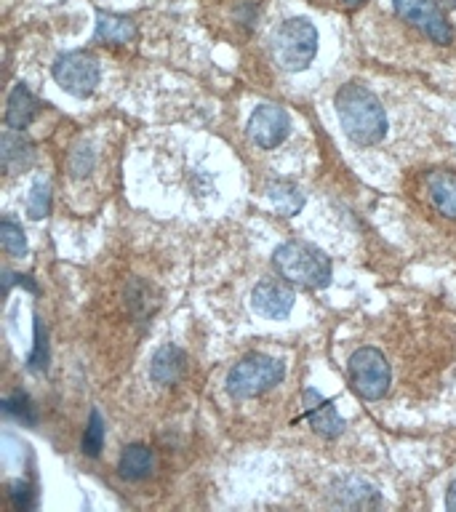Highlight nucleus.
Here are the masks:
<instances>
[{
    "label": "nucleus",
    "instance_id": "obj_1",
    "mask_svg": "<svg viewBox=\"0 0 456 512\" xmlns=\"http://www.w3.org/2000/svg\"><path fill=\"white\" fill-rule=\"evenodd\" d=\"M336 112L344 134L358 147L379 144L387 136V115L379 96L363 83H347L336 91Z\"/></svg>",
    "mask_w": 456,
    "mask_h": 512
},
{
    "label": "nucleus",
    "instance_id": "obj_2",
    "mask_svg": "<svg viewBox=\"0 0 456 512\" xmlns=\"http://www.w3.org/2000/svg\"><path fill=\"white\" fill-rule=\"evenodd\" d=\"M272 264L280 278L288 280L291 286L318 291L331 283V259L312 243H299V240L283 243L275 248Z\"/></svg>",
    "mask_w": 456,
    "mask_h": 512
},
{
    "label": "nucleus",
    "instance_id": "obj_3",
    "mask_svg": "<svg viewBox=\"0 0 456 512\" xmlns=\"http://www.w3.org/2000/svg\"><path fill=\"white\" fill-rule=\"evenodd\" d=\"M283 376H286L283 360L262 355V352H254V355H246V358L238 360L230 368V374H227V392L238 400L256 398V395H264L275 384L283 382Z\"/></svg>",
    "mask_w": 456,
    "mask_h": 512
},
{
    "label": "nucleus",
    "instance_id": "obj_4",
    "mask_svg": "<svg viewBox=\"0 0 456 512\" xmlns=\"http://www.w3.org/2000/svg\"><path fill=\"white\" fill-rule=\"evenodd\" d=\"M318 54V30L307 19H288L272 38V56L286 72H302Z\"/></svg>",
    "mask_w": 456,
    "mask_h": 512
},
{
    "label": "nucleus",
    "instance_id": "obj_5",
    "mask_svg": "<svg viewBox=\"0 0 456 512\" xmlns=\"http://www.w3.org/2000/svg\"><path fill=\"white\" fill-rule=\"evenodd\" d=\"M347 374H350L352 390L363 400H382L390 390V363L376 347H360L352 352L347 360Z\"/></svg>",
    "mask_w": 456,
    "mask_h": 512
},
{
    "label": "nucleus",
    "instance_id": "obj_6",
    "mask_svg": "<svg viewBox=\"0 0 456 512\" xmlns=\"http://www.w3.org/2000/svg\"><path fill=\"white\" fill-rule=\"evenodd\" d=\"M51 75L59 86L67 91V94L78 96V99H86L96 91L99 86V62L94 59V54L88 51H67V54L56 56L54 67H51Z\"/></svg>",
    "mask_w": 456,
    "mask_h": 512
},
{
    "label": "nucleus",
    "instance_id": "obj_7",
    "mask_svg": "<svg viewBox=\"0 0 456 512\" xmlns=\"http://www.w3.org/2000/svg\"><path fill=\"white\" fill-rule=\"evenodd\" d=\"M395 11L403 22L414 24L416 30L424 32L432 43L448 46L454 40V27L438 6V0H392Z\"/></svg>",
    "mask_w": 456,
    "mask_h": 512
},
{
    "label": "nucleus",
    "instance_id": "obj_8",
    "mask_svg": "<svg viewBox=\"0 0 456 512\" xmlns=\"http://www.w3.org/2000/svg\"><path fill=\"white\" fill-rule=\"evenodd\" d=\"M288 131H291V118L278 104H262L248 118V136L262 150H275L278 144L286 142Z\"/></svg>",
    "mask_w": 456,
    "mask_h": 512
},
{
    "label": "nucleus",
    "instance_id": "obj_9",
    "mask_svg": "<svg viewBox=\"0 0 456 512\" xmlns=\"http://www.w3.org/2000/svg\"><path fill=\"white\" fill-rule=\"evenodd\" d=\"M294 299V288L288 286V280L264 278L259 280L254 291H251V304H254V310L270 320L286 318L288 312L294 310Z\"/></svg>",
    "mask_w": 456,
    "mask_h": 512
},
{
    "label": "nucleus",
    "instance_id": "obj_10",
    "mask_svg": "<svg viewBox=\"0 0 456 512\" xmlns=\"http://www.w3.org/2000/svg\"><path fill=\"white\" fill-rule=\"evenodd\" d=\"M302 403H304V416H307V422L315 432H318L320 438H339L344 432V419L339 416L336 406L328 398H323L318 390H307L302 392Z\"/></svg>",
    "mask_w": 456,
    "mask_h": 512
},
{
    "label": "nucleus",
    "instance_id": "obj_11",
    "mask_svg": "<svg viewBox=\"0 0 456 512\" xmlns=\"http://www.w3.org/2000/svg\"><path fill=\"white\" fill-rule=\"evenodd\" d=\"M136 35H139V30H136L134 19L123 14H110V11L96 14L94 43H99V46H128V43H134Z\"/></svg>",
    "mask_w": 456,
    "mask_h": 512
},
{
    "label": "nucleus",
    "instance_id": "obj_12",
    "mask_svg": "<svg viewBox=\"0 0 456 512\" xmlns=\"http://www.w3.org/2000/svg\"><path fill=\"white\" fill-rule=\"evenodd\" d=\"M334 504L339 507H350V510H366V507H379L382 496L371 483L360 478H342L331 486Z\"/></svg>",
    "mask_w": 456,
    "mask_h": 512
},
{
    "label": "nucleus",
    "instance_id": "obj_13",
    "mask_svg": "<svg viewBox=\"0 0 456 512\" xmlns=\"http://www.w3.org/2000/svg\"><path fill=\"white\" fill-rule=\"evenodd\" d=\"M184 368H187V355L176 344H163L150 360L152 382L160 384V387H171V384L179 382Z\"/></svg>",
    "mask_w": 456,
    "mask_h": 512
},
{
    "label": "nucleus",
    "instance_id": "obj_14",
    "mask_svg": "<svg viewBox=\"0 0 456 512\" xmlns=\"http://www.w3.org/2000/svg\"><path fill=\"white\" fill-rule=\"evenodd\" d=\"M40 102L32 96V91L24 83H16L14 91L8 94L6 104V126L14 131H24L32 120L38 118Z\"/></svg>",
    "mask_w": 456,
    "mask_h": 512
},
{
    "label": "nucleus",
    "instance_id": "obj_15",
    "mask_svg": "<svg viewBox=\"0 0 456 512\" xmlns=\"http://www.w3.org/2000/svg\"><path fill=\"white\" fill-rule=\"evenodd\" d=\"M32 158H35V150H32V142L22 131H14L8 128L3 139H0V160H3V171L6 174H16V171H24L30 166Z\"/></svg>",
    "mask_w": 456,
    "mask_h": 512
},
{
    "label": "nucleus",
    "instance_id": "obj_16",
    "mask_svg": "<svg viewBox=\"0 0 456 512\" xmlns=\"http://www.w3.org/2000/svg\"><path fill=\"white\" fill-rule=\"evenodd\" d=\"M427 195L438 214L456 219V171H432L427 176Z\"/></svg>",
    "mask_w": 456,
    "mask_h": 512
},
{
    "label": "nucleus",
    "instance_id": "obj_17",
    "mask_svg": "<svg viewBox=\"0 0 456 512\" xmlns=\"http://www.w3.org/2000/svg\"><path fill=\"white\" fill-rule=\"evenodd\" d=\"M152 467H155V454L144 443H131V446H126L118 459V472L126 480H144L152 472Z\"/></svg>",
    "mask_w": 456,
    "mask_h": 512
},
{
    "label": "nucleus",
    "instance_id": "obj_18",
    "mask_svg": "<svg viewBox=\"0 0 456 512\" xmlns=\"http://www.w3.org/2000/svg\"><path fill=\"white\" fill-rule=\"evenodd\" d=\"M267 198H270V203L275 206V211L283 216L299 214L304 206L302 190H299L294 182H286V179H278V182L267 184Z\"/></svg>",
    "mask_w": 456,
    "mask_h": 512
},
{
    "label": "nucleus",
    "instance_id": "obj_19",
    "mask_svg": "<svg viewBox=\"0 0 456 512\" xmlns=\"http://www.w3.org/2000/svg\"><path fill=\"white\" fill-rule=\"evenodd\" d=\"M104 432H107V427H104V419L99 411H91V416H88V424H86V432H83V443H80V448H83V454L86 456H99L102 454L104 448Z\"/></svg>",
    "mask_w": 456,
    "mask_h": 512
},
{
    "label": "nucleus",
    "instance_id": "obj_20",
    "mask_svg": "<svg viewBox=\"0 0 456 512\" xmlns=\"http://www.w3.org/2000/svg\"><path fill=\"white\" fill-rule=\"evenodd\" d=\"M3 411H6L8 416H14L16 422L38 424V411L32 406V400L27 398V392L22 390H16L14 395H8V398L3 400Z\"/></svg>",
    "mask_w": 456,
    "mask_h": 512
},
{
    "label": "nucleus",
    "instance_id": "obj_21",
    "mask_svg": "<svg viewBox=\"0 0 456 512\" xmlns=\"http://www.w3.org/2000/svg\"><path fill=\"white\" fill-rule=\"evenodd\" d=\"M0 243H3L8 256L27 254V238H24V230L19 227V224L11 222V219H3V222H0Z\"/></svg>",
    "mask_w": 456,
    "mask_h": 512
},
{
    "label": "nucleus",
    "instance_id": "obj_22",
    "mask_svg": "<svg viewBox=\"0 0 456 512\" xmlns=\"http://www.w3.org/2000/svg\"><path fill=\"white\" fill-rule=\"evenodd\" d=\"M27 211H30L32 219H43L51 211V187H48L46 179H38L32 184L30 198H27Z\"/></svg>",
    "mask_w": 456,
    "mask_h": 512
},
{
    "label": "nucleus",
    "instance_id": "obj_23",
    "mask_svg": "<svg viewBox=\"0 0 456 512\" xmlns=\"http://www.w3.org/2000/svg\"><path fill=\"white\" fill-rule=\"evenodd\" d=\"M27 366H30V371H43L48 366V336L40 318H35V347H32Z\"/></svg>",
    "mask_w": 456,
    "mask_h": 512
},
{
    "label": "nucleus",
    "instance_id": "obj_24",
    "mask_svg": "<svg viewBox=\"0 0 456 512\" xmlns=\"http://www.w3.org/2000/svg\"><path fill=\"white\" fill-rule=\"evenodd\" d=\"M8 502H11L14 510H32V507H35V491H32L30 483L14 480V483L8 486Z\"/></svg>",
    "mask_w": 456,
    "mask_h": 512
},
{
    "label": "nucleus",
    "instance_id": "obj_25",
    "mask_svg": "<svg viewBox=\"0 0 456 512\" xmlns=\"http://www.w3.org/2000/svg\"><path fill=\"white\" fill-rule=\"evenodd\" d=\"M70 168L75 176H86L94 168V152L88 147H75L70 155Z\"/></svg>",
    "mask_w": 456,
    "mask_h": 512
},
{
    "label": "nucleus",
    "instance_id": "obj_26",
    "mask_svg": "<svg viewBox=\"0 0 456 512\" xmlns=\"http://www.w3.org/2000/svg\"><path fill=\"white\" fill-rule=\"evenodd\" d=\"M446 507L448 510L456 512V480L448 486V494H446Z\"/></svg>",
    "mask_w": 456,
    "mask_h": 512
},
{
    "label": "nucleus",
    "instance_id": "obj_27",
    "mask_svg": "<svg viewBox=\"0 0 456 512\" xmlns=\"http://www.w3.org/2000/svg\"><path fill=\"white\" fill-rule=\"evenodd\" d=\"M344 6H350V8H355V6H363V3H366V0H342Z\"/></svg>",
    "mask_w": 456,
    "mask_h": 512
},
{
    "label": "nucleus",
    "instance_id": "obj_28",
    "mask_svg": "<svg viewBox=\"0 0 456 512\" xmlns=\"http://www.w3.org/2000/svg\"><path fill=\"white\" fill-rule=\"evenodd\" d=\"M443 3H446L448 8H456V0H443Z\"/></svg>",
    "mask_w": 456,
    "mask_h": 512
}]
</instances>
